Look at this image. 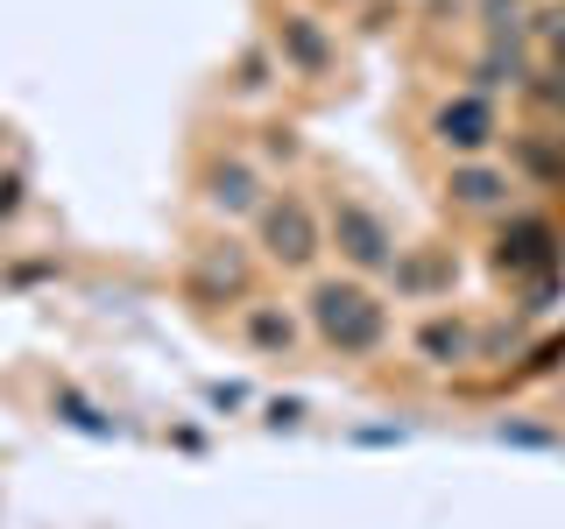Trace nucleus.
Wrapping results in <instances>:
<instances>
[{
	"label": "nucleus",
	"mask_w": 565,
	"mask_h": 529,
	"mask_svg": "<svg viewBox=\"0 0 565 529\" xmlns=\"http://www.w3.org/2000/svg\"><path fill=\"white\" fill-rule=\"evenodd\" d=\"M311 332L326 339L340 360H367L388 339V311L367 282H311Z\"/></svg>",
	"instance_id": "f257e3e1"
},
{
	"label": "nucleus",
	"mask_w": 565,
	"mask_h": 529,
	"mask_svg": "<svg viewBox=\"0 0 565 529\" xmlns=\"http://www.w3.org/2000/svg\"><path fill=\"white\" fill-rule=\"evenodd\" d=\"M255 247L276 269L305 276V269H318V255H326V212H311V198L282 191V198H269L255 212Z\"/></svg>",
	"instance_id": "f03ea898"
},
{
	"label": "nucleus",
	"mask_w": 565,
	"mask_h": 529,
	"mask_svg": "<svg viewBox=\"0 0 565 529\" xmlns=\"http://www.w3.org/2000/svg\"><path fill=\"white\" fill-rule=\"evenodd\" d=\"M326 247H340V261H347L353 276H388V269H396V255H403L382 212L361 205V198H347V191L326 205Z\"/></svg>",
	"instance_id": "7ed1b4c3"
},
{
	"label": "nucleus",
	"mask_w": 565,
	"mask_h": 529,
	"mask_svg": "<svg viewBox=\"0 0 565 529\" xmlns=\"http://www.w3.org/2000/svg\"><path fill=\"white\" fill-rule=\"evenodd\" d=\"M494 269H502L509 282H552L558 276L552 219H537V212H509L502 234H494Z\"/></svg>",
	"instance_id": "20e7f679"
},
{
	"label": "nucleus",
	"mask_w": 565,
	"mask_h": 529,
	"mask_svg": "<svg viewBox=\"0 0 565 529\" xmlns=\"http://www.w3.org/2000/svg\"><path fill=\"white\" fill-rule=\"evenodd\" d=\"M431 134H438V149H446L452 163H481L494 149V134H502V114H494L488 93H452L431 114Z\"/></svg>",
	"instance_id": "39448f33"
},
{
	"label": "nucleus",
	"mask_w": 565,
	"mask_h": 529,
	"mask_svg": "<svg viewBox=\"0 0 565 529\" xmlns=\"http://www.w3.org/2000/svg\"><path fill=\"white\" fill-rule=\"evenodd\" d=\"M199 191H205V212H220V219H255L269 205V184H262V170L247 155H212Z\"/></svg>",
	"instance_id": "423d86ee"
},
{
	"label": "nucleus",
	"mask_w": 565,
	"mask_h": 529,
	"mask_svg": "<svg viewBox=\"0 0 565 529\" xmlns=\"http://www.w3.org/2000/svg\"><path fill=\"white\" fill-rule=\"evenodd\" d=\"M269 50H276V64H282V71H297V78H326L332 57H340V50H332V35H326V22H318V14H305V8L276 14Z\"/></svg>",
	"instance_id": "0eeeda50"
},
{
	"label": "nucleus",
	"mask_w": 565,
	"mask_h": 529,
	"mask_svg": "<svg viewBox=\"0 0 565 529\" xmlns=\"http://www.w3.org/2000/svg\"><path fill=\"white\" fill-rule=\"evenodd\" d=\"M446 198L452 212H473V219H509V205H516V176H509L502 163H452L446 176Z\"/></svg>",
	"instance_id": "6e6552de"
},
{
	"label": "nucleus",
	"mask_w": 565,
	"mask_h": 529,
	"mask_svg": "<svg viewBox=\"0 0 565 529\" xmlns=\"http://www.w3.org/2000/svg\"><path fill=\"white\" fill-rule=\"evenodd\" d=\"M411 346H417L424 367H467V360H481V332H473L467 311H431L411 332Z\"/></svg>",
	"instance_id": "1a4fd4ad"
},
{
	"label": "nucleus",
	"mask_w": 565,
	"mask_h": 529,
	"mask_svg": "<svg viewBox=\"0 0 565 529\" xmlns=\"http://www.w3.org/2000/svg\"><path fill=\"white\" fill-rule=\"evenodd\" d=\"M388 282H396V296H411V304H424V296H452L459 261L446 255V247H403Z\"/></svg>",
	"instance_id": "9d476101"
},
{
	"label": "nucleus",
	"mask_w": 565,
	"mask_h": 529,
	"mask_svg": "<svg viewBox=\"0 0 565 529\" xmlns=\"http://www.w3.org/2000/svg\"><path fill=\"white\" fill-rule=\"evenodd\" d=\"M241 339L255 346V353H269V360H290L297 339H305V325H297L282 304H262V296H247V304H241Z\"/></svg>",
	"instance_id": "9b49d317"
},
{
	"label": "nucleus",
	"mask_w": 565,
	"mask_h": 529,
	"mask_svg": "<svg viewBox=\"0 0 565 529\" xmlns=\"http://www.w3.org/2000/svg\"><path fill=\"white\" fill-rule=\"evenodd\" d=\"M191 296H212V304H226V296H241L247 304V255L234 240L226 247H205L199 269H191Z\"/></svg>",
	"instance_id": "f8f14e48"
},
{
	"label": "nucleus",
	"mask_w": 565,
	"mask_h": 529,
	"mask_svg": "<svg viewBox=\"0 0 565 529\" xmlns=\"http://www.w3.org/2000/svg\"><path fill=\"white\" fill-rule=\"evenodd\" d=\"M509 176H537V184H565V134L530 128L509 141Z\"/></svg>",
	"instance_id": "ddd939ff"
},
{
	"label": "nucleus",
	"mask_w": 565,
	"mask_h": 529,
	"mask_svg": "<svg viewBox=\"0 0 565 529\" xmlns=\"http://www.w3.org/2000/svg\"><path fill=\"white\" fill-rule=\"evenodd\" d=\"M523 78H530V57L523 50H509V43H481V57H473L467 71V93H523Z\"/></svg>",
	"instance_id": "4468645a"
},
{
	"label": "nucleus",
	"mask_w": 565,
	"mask_h": 529,
	"mask_svg": "<svg viewBox=\"0 0 565 529\" xmlns=\"http://www.w3.org/2000/svg\"><path fill=\"white\" fill-rule=\"evenodd\" d=\"M276 78H282V64H276L269 43H247L241 57H234V93H241V99H262Z\"/></svg>",
	"instance_id": "2eb2a0df"
},
{
	"label": "nucleus",
	"mask_w": 565,
	"mask_h": 529,
	"mask_svg": "<svg viewBox=\"0 0 565 529\" xmlns=\"http://www.w3.org/2000/svg\"><path fill=\"white\" fill-rule=\"evenodd\" d=\"M262 155H276V163H297V155H305V141H297L290 128H269V134H262Z\"/></svg>",
	"instance_id": "dca6fc26"
},
{
	"label": "nucleus",
	"mask_w": 565,
	"mask_h": 529,
	"mask_svg": "<svg viewBox=\"0 0 565 529\" xmlns=\"http://www.w3.org/2000/svg\"><path fill=\"white\" fill-rule=\"evenodd\" d=\"M388 22H403V0H367V22L361 29H388Z\"/></svg>",
	"instance_id": "f3484780"
},
{
	"label": "nucleus",
	"mask_w": 565,
	"mask_h": 529,
	"mask_svg": "<svg viewBox=\"0 0 565 529\" xmlns=\"http://www.w3.org/2000/svg\"><path fill=\"white\" fill-rule=\"evenodd\" d=\"M14 212H22V184H14V176H0V219H14Z\"/></svg>",
	"instance_id": "a211bd4d"
},
{
	"label": "nucleus",
	"mask_w": 565,
	"mask_h": 529,
	"mask_svg": "<svg viewBox=\"0 0 565 529\" xmlns=\"http://www.w3.org/2000/svg\"><path fill=\"white\" fill-rule=\"evenodd\" d=\"M332 8H353V0H332Z\"/></svg>",
	"instance_id": "6ab92c4d"
}]
</instances>
